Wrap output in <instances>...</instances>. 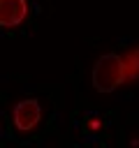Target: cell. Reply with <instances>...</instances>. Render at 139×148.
Listing matches in <instances>:
<instances>
[{"instance_id":"3","label":"cell","mask_w":139,"mask_h":148,"mask_svg":"<svg viewBox=\"0 0 139 148\" xmlns=\"http://www.w3.org/2000/svg\"><path fill=\"white\" fill-rule=\"evenodd\" d=\"M28 16V0H0V25L14 28Z\"/></svg>"},{"instance_id":"2","label":"cell","mask_w":139,"mask_h":148,"mask_svg":"<svg viewBox=\"0 0 139 148\" xmlns=\"http://www.w3.org/2000/svg\"><path fill=\"white\" fill-rule=\"evenodd\" d=\"M12 118H14V127L19 132H32L42 120V106L37 99H21L14 106Z\"/></svg>"},{"instance_id":"4","label":"cell","mask_w":139,"mask_h":148,"mask_svg":"<svg viewBox=\"0 0 139 148\" xmlns=\"http://www.w3.org/2000/svg\"><path fill=\"white\" fill-rule=\"evenodd\" d=\"M123 69H125V83L139 81V44L130 46L123 53Z\"/></svg>"},{"instance_id":"1","label":"cell","mask_w":139,"mask_h":148,"mask_svg":"<svg viewBox=\"0 0 139 148\" xmlns=\"http://www.w3.org/2000/svg\"><path fill=\"white\" fill-rule=\"evenodd\" d=\"M93 88L102 95L114 92L118 86H125V69H123V56L118 53H104L95 60L93 74H90Z\"/></svg>"}]
</instances>
